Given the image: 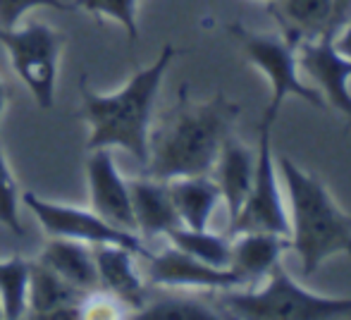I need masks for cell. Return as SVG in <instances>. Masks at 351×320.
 I'll return each instance as SVG.
<instances>
[{
  "label": "cell",
  "mask_w": 351,
  "mask_h": 320,
  "mask_svg": "<svg viewBox=\"0 0 351 320\" xmlns=\"http://www.w3.org/2000/svg\"><path fill=\"white\" fill-rule=\"evenodd\" d=\"M273 127L268 122H258V153L254 165V182L249 196L241 206L234 223H230V232H275L289 237V210L280 194L278 162L273 153Z\"/></svg>",
  "instance_id": "cell-7"
},
{
  "label": "cell",
  "mask_w": 351,
  "mask_h": 320,
  "mask_svg": "<svg viewBox=\"0 0 351 320\" xmlns=\"http://www.w3.org/2000/svg\"><path fill=\"white\" fill-rule=\"evenodd\" d=\"M146 278L151 284L167 289H234L241 280L230 268H215L177 246H167L160 254L146 256Z\"/></svg>",
  "instance_id": "cell-10"
},
{
  "label": "cell",
  "mask_w": 351,
  "mask_h": 320,
  "mask_svg": "<svg viewBox=\"0 0 351 320\" xmlns=\"http://www.w3.org/2000/svg\"><path fill=\"white\" fill-rule=\"evenodd\" d=\"M125 308L127 306L115 297V294L96 287V289H91V294H88V297H84L82 318H122V316H132V313L125 311Z\"/></svg>",
  "instance_id": "cell-25"
},
{
  "label": "cell",
  "mask_w": 351,
  "mask_h": 320,
  "mask_svg": "<svg viewBox=\"0 0 351 320\" xmlns=\"http://www.w3.org/2000/svg\"><path fill=\"white\" fill-rule=\"evenodd\" d=\"M170 196L175 210L180 215V223L191 230H206L220 206L222 194L215 180L208 175H191V177H175L167 180Z\"/></svg>",
  "instance_id": "cell-18"
},
{
  "label": "cell",
  "mask_w": 351,
  "mask_h": 320,
  "mask_svg": "<svg viewBox=\"0 0 351 320\" xmlns=\"http://www.w3.org/2000/svg\"><path fill=\"white\" fill-rule=\"evenodd\" d=\"M29 265H32V260L22 258V256H12L8 260H0V304H3V318L17 320L27 316Z\"/></svg>",
  "instance_id": "cell-21"
},
{
  "label": "cell",
  "mask_w": 351,
  "mask_h": 320,
  "mask_svg": "<svg viewBox=\"0 0 351 320\" xmlns=\"http://www.w3.org/2000/svg\"><path fill=\"white\" fill-rule=\"evenodd\" d=\"M289 194V244L306 278L337 254L351 256V215L332 199L323 180L282 156L278 162Z\"/></svg>",
  "instance_id": "cell-3"
},
{
  "label": "cell",
  "mask_w": 351,
  "mask_h": 320,
  "mask_svg": "<svg viewBox=\"0 0 351 320\" xmlns=\"http://www.w3.org/2000/svg\"><path fill=\"white\" fill-rule=\"evenodd\" d=\"M170 239L172 246H177L184 254L194 256V258L204 260L208 265H215V268H230V256H232V241L222 234L210 232L206 230H191V227H180L170 230L165 234Z\"/></svg>",
  "instance_id": "cell-20"
},
{
  "label": "cell",
  "mask_w": 351,
  "mask_h": 320,
  "mask_svg": "<svg viewBox=\"0 0 351 320\" xmlns=\"http://www.w3.org/2000/svg\"><path fill=\"white\" fill-rule=\"evenodd\" d=\"M351 17V0H332V22H330V34H337L344 27V22Z\"/></svg>",
  "instance_id": "cell-27"
},
{
  "label": "cell",
  "mask_w": 351,
  "mask_h": 320,
  "mask_svg": "<svg viewBox=\"0 0 351 320\" xmlns=\"http://www.w3.org/2000/svg\"><path fill=\"white\" fill-rule=\"evenodd\" d=\"M241 106L215 93L210 101L194 103L189 84H182L177 103L156 120L148 132V160L143 175L156 180L208 175L222 149V141L232 134Z\"/></svg>",
  "instance_id": "cell-1"
},
{
  "label": "cell",
  "mask_w": 351,
  "mask_h": 320,
  "mask_svg": "<svg viewBox=\"0 0 351 320\" xmlns=\"http://www.w3.org/2000/svg\"><path fill=\"white\" fill-rule=\"evenodd\" d=\"M217 304H220V311L225 308L230 316L249 320H320L351 313V297H323V294L308 292L296 284V280L282 268V263L270 270L261 289H251V292L222 289Z\"/></svg>",
  "instance_id": "cell-4"
},
{
  "label": "cell",
  "mask_w": 351,
  "mask_h": 320,
  "mask_svg": "<svg viewBox=\"0 0 351 320\" xmlns=\"http://www.w3.org/2000/svg\"><path fill=\"white\" fill-rule=\"evenodd\" d=\"M19 186L12 170L8 165L3 149H0V225L8 227L14 237H27V230L19 220Z\"/></svg>",
  "instance_id": "cell-24"
},
{
  "label": "cell",
  "mask_w": 351,
  "mask_h": 320,
  "mask_svg": "<svg viewBox=\"0 0 351 320\" xmlns=\"http://www.w3.org/2000/svg\"><path fill=\"white\" fill-rule=\"evenodd\" d=\"M32 8H53L60 10V12H70V10H74V5L65 3V0H0V24L5 29L17 27L22 14Z\"/></svg>",
  "instance_id": "cell-26"
},
{
  "label": "cell",
  "mask_w": 351,
  "mask_h": 320,
  "mask_svg": "<svg viewBox=\"0 0 351 320\" xmlns=\"http://www.w3.org/2000/svg\"><path fill=\"white\" fill-rule=\"evenodd\" d=\"M270 14L280 24V34L299 46L301 41L330 34L332 0H270Z\"/></svg>",
  "instance_id": "cell-17"
},
{
  "label": "cell",
  "mask_w": 351,
  "mask_h": 320,
  "mask_svg": "<svg viewBox=\"0 0 351 320\" xmlns=\"http://www.w3.org/2000/svg\"><path fill=\"white\" fill-rule=\"evenodd\" d=\"M8 98H10V88H8V84L0 79V117H3V112H5V106H8Z\"/></svg>",
  "instance_id": "cell-29"
},
{
  "label": "cell",
  "mask_w": 351,
  "mask_h": 320,
  "mask_svg": "<svg viewBox=\"0 0 351 320\" xmlns=\"http://www.w3.org/2000/svg\"><path fill=\"white\" fill-rule=\"evenodd\" d=\"M230 36L241 46L251 65L258 72H263L270 82V103L265 106L261 120L275 125L280 115L282 103L289 96H296L306 101L308 106L323 110L325 101L315 86H308L299 79V60H296V48L287 41L282 34H256L241 24L227 27Z\"/></svg>",
  "instance_id": "cell-5"
},
{
  "label": "cell",
  "mask_w": 351,
  "mask_h": 320,
  "mask_svg": "<svg viewBox=\"0 0 351 320\" xmlns=\"http://www.w3.org/2000/svg\"><path fill=\"white\" fill-rule=\"evenodd\" d=\"M130 184L132 210H134L136 232L143 237H165L170 230L180 227V215L175 210L167 182L143 175L139 180L127 182Z\"/></svg>",
  "instance_id": "cell-14"
},
{
  "label": "cell",
  "mask_w": 351,
  "mask_h": 320,
  "mask_svg": "<svg viewBox=\"0 0 351 320\" xmlns=\"http://www.w3.org/2000/svg\"><path fill=\"white\" fill-rule=\"evenodd\" d=\"M88 177V196L91 208L103 220L117 225L122 230L136 232L134 210H132L130 184L117 172L115 158L108 149H93L91 158L86 162Z\"/></svg>",
  "instance_id": "cell-11"
},
{
  "label": "cell",
  "mask_w": 351,
  "mask_h": 320,
  "mask_svg": "<svg viewBox=\"0 0 351 320\" xmlns=\"http://www.w3.org/2000/svg\"><path fill=\"white\" fill-rule=\"evenodd\" d=\"M332 38V34H323L313 41H301L296 46V60L301 70L315 82L323 101L351 120V60L335 48Z\"/></svg>",
  "instance_id": "cell-9"
},
{
  "label": "cell",
  "mask_w": 351,
  "mask_h": 320,
  "mask_svg": "<svg viewBox=\"0 0 351 320\" xmlns=\"http://www.w3.org/2000/svg\"><path fill=\"white\" fill-rule=\"evenodd\" d=\"M38 263H43L46 268H51L53 273H58L84 292H91L98 287L93 251L84 241L53 237L38 254Z\"/></svg>",
  "instance_id": "cell-19"
},
{
  "label": "cell",
  "mask_w": 351,
  "mask_h": 320,
  "mask_svg": "<svg viewBox=\"0 0 351 320\" xmlns=\"http://www.w3.org/2000/svg\"><path fill=\"white\" fill-rule=\"evenodd\" d=\"M19 199L24 201L29 210L34 213V218L41 223V227L46 230L51 237H65V239H77L84 244H117L125 249L134 251L136 256L146 258L151 251L143 246V239L132 230H122L117 225L103 220L101 215H96L93 210L74 208V206H62V204H51L43 201L41 196H36L34 191H24Z\"/></svg>",
  "instance_id": "cell-8"
},
{
  "label": "cell",
  "mask_w": 351,
  "mask_h": 320,
  "mask_svg": "<svg viewBox=\"0 0 351 320\" xmlns=\"http://www.w3.org/2000/svg\"><path fill=\"white\" fill-rule=\"evenodd\" d=\"M263 3H270V0H263Z\"/></svg>",
  "instance_id": "cell-31"
},
{
  "label": "cell",
  "mask_w": 351,
  "mask_h": 320,
  "mask_svg": "<svg viewBox=\"0 0 351 320\" xmlns=\"http://www.w3.org/2000/svg\"><path fill=\"white\" fill-rule=\"evenodd\" d=\"M65 41V34L41 22L12 29L0 27V43L8 48L14 72L41 110H51L56 103L58 65Z\"/></svg>",
  "instance_id": "cell-6"
},
{
  "label": "cell",
  "mask_w": 351,
  "mask_h": 320,
  "mask_svg": "<svg viewBox=\"0 0 351 320\" xmlns=\"http://www.w3.org/2000/svg\"><path fill=\"white\" fill-rule=\"evenodd\" d=\"M0 318H3V304H0Z\"/></svg>",
  "instance_id": "cell-30"
},
{
  "label": "cell",
  "mask_w": 351,
  "mask_h": 320,
  "mask_svg": "<svg viewBox=\"0 0 351 320\" xmlns=\"http://www.w3.org/2000/svg\"><path fill=\"white\" fill-rule=\"evenodd\" d=\"M332 41H335V48H337L344 58H349V60H351V17L344 22V27L335 34Z\"/></svg>",
  "instance_id": "cell-28"
},
{
  "label": "cell",
  "mask_w": 351,
  "mask_h": 320,
  "mask_svg": "<svg viewBox=\"0 0 351 320\" xmlns=\"http://www.w3.org/2000/svg\"><path fill=\"white\" fill-rule=\"evenodd\" d=\"M74 10L98 14V17H110L120 22L127 32L130 43L139 38V24H136V5L139 0H72Z\"/></svg>",
  "instance_id": "cell-23"
},
{
  "label": "cell",
  "mask_w": 351,
  "mask_h": 320,
  "mask_svg": "<svg viewBox=\"0 0 351 320\" xmlns=\"http://www.w3.org/2000/svg\"><path fill=\"white\" fill-rule=\"evenodd\" d=\"M225 313L213 308L210 304L199 301V299H184V297H167L160 301L143 304L134 318L143 320H215Z\"/></svg>",
  "instance_id": "cell-22"
},
{
  "label": "cell",
  "mask_w": 351,
  "mask_h": 320,
  "mask_svg": "<svg viewBox=\"0 0 351 320\" xmlns=\"http://www.w3.org/2000/svg\"><path fill=\"white\" fill-rule=\"evenodd\" d=\"M84 289L74 287L65 278L53 273L43 263L34 260L29 265V287H27V316L29 318H82Z\"/></svg>",
  "instance_id": "cell-12"
},
{
  "label": "cell",
  "mask_w": 351,
  "mask_h": 320,
  "mask_svg": "<svg viewBox=\"0 0 351 320\" xmlns=\"http://www.w3.org/2000/svg\"><path fill=\"white\" fill-rule=\"evenodd\" d=\"M98 287L115 294L132 316L146 304V284L136 270V254L117 244H93Z\"/></svg>",
  "instance_id": "cell-13"
},
{
  "label": "cell",
  "mask_w": 351,
  "mask_h": 320,
  "mask_svg": "<svg viewBox=\"0 0 351 320\" xmlns=\"http://www.w3.org/2000/svg\"><path fill=\"white\" fill-rule=\"evenodd\" d=\"M232 241L230 270L241 284H256L270 275L280 263L282 254L291 249L289 237L275 232H239Z\"/></svg>",
  "instance_id": "cell-15"
},
{
  "label": "cell",
  "mask_w": 351,
  "mask_h": 320,
  "mask_svg": "<svg viewBox=\"0 0 351 320\" xmlns=\"http://www.w3.org/2000/svg\"><path fill=\"white\" fill-rule=\"evenodd\" d=\"M254 165H256L254 151L246 144H241L234 134H230L222 141V149L217 153L213 170H215V182L220 186L222 201L227 206L230 223H234L246 196H249L251 182H254Z\"/></svg>",
  "instance_id": "cell-16"
},
{
  "label": "cell",
  "mask_w": 351,
  "mask_h": 320,
  "mask_svg": "<svg viewBox=\"0 0 351 320\" xmlns=\"http://www.w3.org/2000/svg\"><path fill=\"white\" fill-rule=\"evenodd\" d=\"M180 56L172 43H165L156 62L143 70H136L132 79L117 93H96L88 88L86 72L79 79L82 93V112L79 117L91 125L88 151L93 149H125L141 165L148 160V132L153 122V108L165 79L170 62Z\"/></svg>",
  "instance_id": "cell-2"
}]
</instances>
